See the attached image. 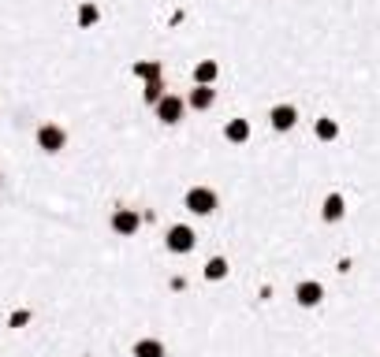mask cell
I'll list each match as a JSON object with an SVG mask.
<instances>
[{
  "mask_svg": "<svg viewBox=\"0 0 380 357\" xmlns=\"http://www.w3.org/2000/svg\"><path fill=\"white\" fill-rule=\"evenodd\" d=\"M183 205H187L194 216H213L220 201H216V194L209 190V187H190L187 190V201H183Z\"/></svg>",
  "mask_w": 380,
  "mask_h": 357,
  "instance_id": "6da1fadb",
  "label": "cell"
},
{
  "mask_svg": "<svg viewBox=\"0 0 380 357\" xmlns=\"http://www.w3.org/2000/svg\"><path fill=\"white\" fill-rule=\"evenodd\" d=\"M63 145H68V130H63V127H56V123H42V127H37V149H42V153H60L63 149Z\"/></svg>",
  "mask_w": 380,
  "mask_h": 357,
  "instance_id": "7a4b0ae2",
  "label": "cell"
},
{
  "mask_svg": "<svg viewBox=\"0 0 380 357\" xmlns=\"http://www.w3.org/2000/svg\"><path fill=\"white\" fill-rule=\"evenodd\" d=\"M194 231L187 227V223H176V227H168V234H164V246H168V253H190L194 249Z\"/></svg>",
  "mask_w": 380,
  "mask_h": 357,
  "instance_id": "3957f363",
  "label": "cell"
},
{
  "mask_svg": "<svg viewBox=\"0 0 380 357\" xmlns=\"http://www.w3.org/2000/svg\"><path fill=\"white\" fill-rule=\"evenodd\" d=\"M109 223H112V231H116V234L130 238V234H138V227H142V216H138V208H116Z\"/></svg>",
  "mask_w": 380,
  "mask_h": 357,
  "instance_id": "277c9868",
  "label": "cell"
},
{
  "mask_svg": "<svg viewBox=\"0 0 380 357\" xmlns=\"http://www.w3.org/2000/svg\"><path fill=\"white\" fill-rule=\"evenodd\" d=\"M153 108H157V119H161V123L176 127L179 119H183V108H187V104H183V97H172V94H164L161 101L153 104Z\"/></svg>",
  "mask_w": 380,
  "mask_h": 357,
  "instance_id": "5b68a950",
  "label": "cell"
},
{
  "mask_svg": "<svg viewBox=\"0 0 380 357\" xmlns=\"http://www.w3.org/2000/svg\"><path fill=\"white\" fill-rule=\"evenodd\" d=\"M295 298H298V306L313 309V306H321V301H324V287L317 280H302V283L295 287Z\"/></svg>",
  "mask_w": 380,
  "mask_h": 357,
  "instance_id": "8992f818",
  "label": "cell"
},
{
  "mask_svg": "<svg viewBox=\"0 0 380 357\" xmlns=\"http://www.w3.org/2000/svg\"><path fill=\"white\" fill-rule=\"evenodd\" d=\"M269 119H272V127H276V130H291L298 123V108H295V104H276V108L269 112Z\"/></svg>",
  "mask_w": 380,
  "mask_h": 357,
  "instance_id": "52a82bcc",
  "label": "cell"
},
{
  "mask_svg": "<svg viewBox=\"0 0 380 357\" xmlns=\"http://www.w3.org/2000/svg\"><path fill=\"white\" fill-rule=\"evenodd\" d=\"M347 213V201H343V194H329L324 197V208H321V216L329 220V223H339Z\"/></svg>",
  "mask_w": 380,
  "mask_h": 357,
  "instance_id": "ba28073f",
  "label": "cell"
},
{
  "mask_svg": "<svg viewBox=\"0 0 380 357\" xmlns=\"http://www.w3.org/2000/svg\"><path fill=\"white\" fill-rule=\"evenodd\" d=\"M213 101H216V94H213V86H194L190 89V108H198V112H205V108H213Z\"/></svg>",
  "mask_w": 380,
  "mask_h": 357,
  "instance_id": "9c48e42d",
  "label": "cell"
},
{
  "mask_svg": "<svg viewBox=\"0 0 380 357\" xmlns=\"http://www.w3.org/2000/svg\"><path fill=\"white\" fill-rule=\"evenodd\" d=\"M224 138L231 145H243L246 138H250V123L246 119H228V127H224Z\"/></svg>",
  "mask_w": 380,
  "mask_h": 357,
  "instance_id": "30bf717a",
  "label": "cell"
},
{
  "mask_svg": "<svg viewBox=\"0 0 380 357\" xmlns=\"http://www.w3.org/2000/svg\"><path fill=\"white\" fill-rule=\"evenodd\" d=\"M135 357H164V342L161 339H138L135 342Z\"/></svg>",
  "mask_w": 380,
  "mask_h": 357,
  "instance_id": "8fae6325",
  "label": "cell"
},
{
  "mask_svg": "<svg viewBox=\"0 0 380 357\" xmlns=\"http://www.w3.org/2000/svg\"><path fill=\"white\" fill-rule=\"evenodd\" d=\"M205 280L209 283H220V280H228V261L224 257H213L205 264Z\"/></svg>",
  "mask_w": 380,
  "mask_h": 357,
  "instance_id": "7c38bea8",
  "label": "cell"
},
{
  "mask_svg": "<svg viewBox=\"0 0 380 357\" xmlns=\"http://www.w3.org/2000/svg\"><path fill=\"white\" fill-rule=\"evenodd\" d=\"M213 78H216V63L213 60H202L198 68H194V82L198 86H213Z\"/></svg>",
  "mask_w": 380,
  "mask_h": 357,
  "instance_id": "4fadbf2b",
  "label": "cell"
},
{
  "mask_svg": "<svg viewBox=\"0 0 380 357\" xmlns=\"http://www.w3.org/2000/svg\"><path fill=\"white\" fill-rule=\"evenodd\" d=\"M313 134H317L321 142H336V138H339V127H336V119H317Z\"/></svg>",
  "mask_w": 380,
  "mask_h": 357,
  "instance_id": "5bb4252c",
  "label": "cell"
},
{
  "mask_svg": "<svg viewBox=\"0 0 380 357\" xmlns=\"http://www.w3.org/2000/svg\"><path fill=\"white\" fill-rule=\"evenodd\" d=\"M135 75H138V78H146V82H157V78H161V63L142 60V63H135Z\"/></svg>",
  "mask_w": 380,
  "mask_h": 357,
  "instance_id": "9a60e30c",
  "label": "cell"
},
{
  "mask_svg": "<svg viewBox=\"0 0 380 357\" xmlns=\"http://www.w3.org/2000/svg\"><path fill=\"white\" fill-rule=\"evenodd\" d=\"M101 19V11L94 8V4H82V8H78V26H94Z\"/></svg>",
  "mask_w": 380,
  "mask_h": 357,
  "instance_id": "2e32d148",
  "label": "cell"
},
{
  "mask_svg": "<svg viewBox=\"0 0 380 357\" xmlns=\"http://www.w3.org/2000/svg\"><path fill=\"white\" fill-rule=\"evenodd\" d=\"M161 97H164V82H161V78H157V82H146V101L157 104Z\"/></svg>",
  "mask_w": 380,
  "mask_h": 357,
  "instance_id": "e0dca14e",
  "label": "cell"
},
{
  "mask_svg": "<svg viewBox=\"0 0 380 357\" xmlns=\"http://www.w3.org/2000/svg\"><path fill=\"white\" fill-rule=\"evenodd\" d=\"M26 320H30V313H26V309H23V313H11V316H8V324H11V327H23Z\"/></svg>",
  "mask_w": 380,
  "mask_h": 357,
  "instance_id": "ac0fdd59",
  "label": "cell"
},
{
  "mask_svg": "<svg viewBox=\"0 0 380 357\" xmlns=\"http://www.w3.org/2000/svg\"><path fill=\"white\" fill-rule=\"evenodd\" d=\"M0 187H4V175H0Z\"/></svg>",
  "mask_w": 380,
  "mask_h": 357,
  "instance_id": "d6986e66",
  "label": "cell"
}]
</instances>
